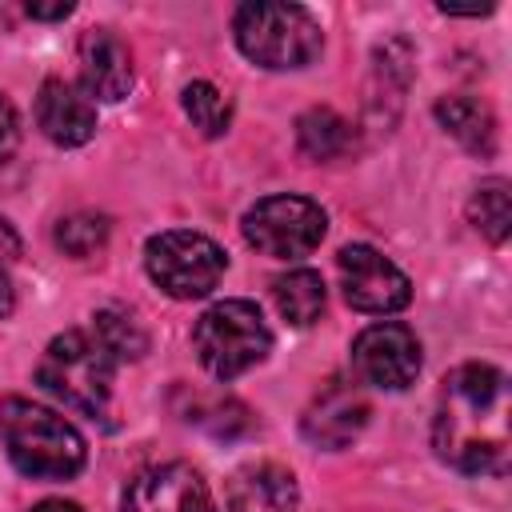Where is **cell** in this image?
<instances>
[{"label": "cell", "instance_id": "cell-1", "mask_svg": "<svg viewBox=\"0 0 512 512\" xmlns=\"http://www.w3.org/2000/svg\"><path fill=\"white\" fill-rule=\"evenodd\" d=\"M504 408V372L492 364H460L440 392L432 420V448L444 464L468 476H500L508 468V444L484 440L480 420Z\"/></svg>", "mask_w": 512, "mask_h": 512}, {"label": "cell", "instance_id": "cell-2", "mask_svg": "<svg viewBox=\"0 0 512 512\" xmlns=\"http://www.w3.org/2000/svg\"><path fill=\"white\" fill-rule=\"evenodd\" d=\"M0 440L8 460L32 480H68L84 468V436L44 404L24 396L0 400Z\"/></svg>", "mask_w": 512, "mask_h": 512}, {"label": "cell", "instance_id": "cell-3", "mask_svg": "<svg viewBox=\"0 0 512 512\" xmlns=\"http://www.w3.org/2000/svg\"><path fill=\"white\" fill-rule=\"evenodd\" d=\"M116 364L120 360L96 340L92 328L88 332L72 328V332L52 336V344L44 348V356L36 364V380L68 408H76L92 420H108Z\"/></svg>", "mask_w": 512, "mask_h": 512}, {"label": "cell", "instance_id": "cell-4", "mask_svg": "<svg viewBox=\"0 0 512 512\" xmlns=\"http://www.w3.org/2000/svg\"><path fill=\"white\" fill-rule=\"evenodd\" d=\"M232 32H236L240 52L252 64L272 68V72L304 68L324 48L320 20L300 4H272V0L240 4L236 20H232Z\"/></svg>", "mask_w": 512, "mask_h": 512}, {"label": "cell", "instance_id": "cell-5", "mask_svg": "<svg viewBox=\"0 0 512 512\" xmlns=\"http://www.w3.org/2000/svg\"><path fill=\"white\" fill-rule=\"evenodd\" d=\"M192 348L216 380H236L272 352V332L252 300H220L196 320Z\"/></svg>", "mask_w": 512, "mask_h": 512}, {"label": "cell", "instance_id": "cell-6", "mask_svg": "<svg viewBox=\"0 0 512 512\" xmlns=\"http://www.w3.org/2000/svg\"><path fill=\"white\" fill-rule=\"evenodd\" d=\"M144 268L152 284L172 300H200L220 284L228 256L212 236L172 228L144 244Z\"/></svg>", "mask_w": 512, "mask_h": 512}, {"label": "cell", "instance_id": "cell-7", "mask_svg": "<svg viewBox=\"0 0 512 512\" xmlns=\"http://www.w3.org/2000/svg\"><path fill=\"white\" fill-rule=\"evenodd\" d=\"M240 228H244V240L256 252L276 256V260H300V256H308L324 240L328 216H324V208L316 200L280 192V196L256 200L244 212Z\"/></svg>", "mask_w": 512, "mask_h": 512}, {"label": "cell", "instance_id": "cell-8", "mask_svg": "<svg viewBox=\"0 0 512 512\" xmlns=\"http://www.w3.org/2000/svg\"><path fill=\"white\" fill-rule=\"evenodd\" d=\"M336 268H340L344 300L360 312L388 316V312H400L412 300L408 276L384 252H376L372 244H344L340 256H336Z\"/></svg>", "mask_w": 512, "mask_h": 512}, {"label": "cell", "instance_id": "cell-9", "mask_svg": "<svg viewBox=\"0 0 512 512\" xmlns=\"http://www.w3.org/2000/svg\"><path fill=\"white\" fill-rule=\"evenodd\" d=\"M352 368L364 384L400 392L420 376V340L408 324H396V320L372 324L352 344Z\"/></svg>", "mask_w": 512, "mask_h": 512}, {"label": "cell", "instance_id": "cell-10", "mask_svg": "<svg viewBox=\"0 0 512 512\" xmlns=\"http://www.w3.org/2000/svg\"><path fill=\"white\" fill-rule=\"evenodd\" d=\"M124 512H212V496L196 468L156 464L128 484Z\"/></svg>", "mask_w": 512, "mask_h": 512}, {"label": "cell", "instance_id": "cell-11", "mask_svg": "<svg viewBox=\"0 0 512 512\" xmlns=\"http://www.w3.org/2000/svg\"><path fill=\"white\" fill-rule=\"evenodd\" d=\"M76 60H80V84H84L88 100L116 104L128 96L132 76H136L132 52L112 28H88L76 44Z\"/></svg>", "mask_w": 512, "mask_h": 512}, {"label": "cell", "instance_id": "cell-12", "mask_svg": "<svg viewBox=\"0 0 512 512\" xmlns=\"http://www.w3.org/2000/svg\"><path fill=\"white\" fill-rule=\"evenodd\" d=\"M364 424H368V400L360 396V388L348 380H328L308 404L300 428L316 448L336 452V448H348Z\"/></svg>", "mask_w": 512, "mask_h": 512}, {"label": "cell", "instance_id": "cell-13", "mask_svg": "<svg viewBox=\"0 0 512 512\" xmlns=\"http://www.w3.org/2000/svg\"><path fill=\"white\" fill-rule=\"evenodd\" d=\"M36 124L52 144L80 148L96 136V104L84 96V88L48 76L36 92Z\"/></svg>", "mask_w": 512, "mask_h": 512}, {"label": "cell", "instance_id": "cell-14", "mask_svg": "<svg viewBox=\"0 0 512 512\" xmlns=\"http://www.w3.org/2000/svg\"><path fill=\"white\" fill-rule=\"evenodd\" d=\"M300 488L284 464H244L228 480V508L232 512H296Z\"/></svg>", "mask_w": 512, "mask_h": 512}, {"label": "cell", "instance_id": "cell-15", "mask_svg": "<svg viewBox=\"0 0 512 512\" xmlns=\"http://www.w3.org/2000/svg\"><path fill=\"white\" fill-rule=\"evenodd\" d=\"M436 120L468 152H476V156H492L496 152V116H492V108L484 100H476V96H444L436 104Z\"/></svg>", "mask_w": 512, "mask_h": 512}, {"label": "cell", "instance_id": "cell-16", "mask_svg": "<svg viewBox=\"0 0 512 512\" xmlns=\"http://www.w3.org/2000/svg\"><path fill=\"white\" fill-rule=\"evenodd\" d=\"M296 148L308 156V160H340L356 148V132L352 124L332 112V108H308L300 120H296Z\"/></svg>", "mask_w": 512, "mask_h": 512}, {"label": "cell", "instance_id": "cell-17", "mask_svg": "<svg viewBox=\"0 0 512 512\" xmlns=\"http://www.w3.org/2000/svg\"><path fill=\"white\" fill-rule=\"evenodd\" d=\"M272 300H276V308H280V316H284L288 324L304 328V324L320 320L328 292H324L320 272H312V268H292V272H284V276L272 280Z\"/></svg>", "mask_w": 512, "mask_h": 512}, {"label": "cell", "instance_id": "cell-18", "mask_svg": "<svg viewBox=\"0 0 512 512\" xmlns=\"http://www.w3.org/2000/svg\"><path fill=\"white\" fill-rule=\"evenodd\" d=\"M468 220L476 224V232L492 244H504L508 232H512V192H508V180L504 176H492L484 180L472 200H468Z\"/></svg>", "mask_w": 512, "mask_h": 512}, {"label": "cell", "instance_id": "cell-19", "mask_svg": "<svg viewBox=\"0 0 512 512\" xmlns=\"http://www.w3.org/2000/svg\"><path fill=\"white\" fill-rule=\"evenodd\" d=\"M180 104H184V116L192 120V128H200V136H208V140L224 136L228 124H232V104H228V96H224L216 84H208V80L184 84Z\"/></svg>", "mask_w": 512, "mask_h": 512}, {"label": "cell", "instance_id": "cell-20", "mask_svg": "<svg viewBox=\"0 0 512 512\" xmlns=\"http://www.w3.org/2000/svg\"><path fill=\"white\" fill-rule=\"evenodd\" d=\"M92 332H96V340H100L116 360H140V356L148 352V332H144V324H140L132 312H124V308H100V312L92 316Z\"/></svg>", "mask_w": 512, "mask_h": 512}, {"label": "cell", "instance_id": "cell-21", "mask_svg": "<svg viewBox=\"0 0 512 512\" xmlns=\"http://www.w3.org/2000/svg\"><path fill=\"white\" fill-rule=\"evenodd\" d=\"M108 232H112V224H108L104 212H72L56 224V248L64 256L84 260V256H92L108 244Z\"/></svg>", "mask_w": 512, "mask_h": 512}, {"label": "cell", "instance_id": "cell-22", "mask_svg": "<svg viewBox=\"0 0 512 512\" xmlns=\"http://www.w3.org/2000/svg\"><path fill=\"white\" fill-rule=\"evenodd\" d=\"M16 144H20V120H16L12 100H8V96H0V164L16 152Z\"/></svg>", "mask_w": 512, "mask_h": 512}, {"label": "cell", "instance_id": "cell-23", "mask_svg": "<svg viewBox=\"0 0 512 512\" xmlns=\"http://www.w3.org/2000/svg\"><path fill=\"white\" fill-rule=\"evenodd\" d=\"M20 232L0 216V264H8V260H20Z\"/></svg>", "mask_w": 512, "mask_h": 512}, {"label": "cell", "instance_id": "cell-24", "mask_svg": "<svg viewBox=\"0 0 512 512\" xmlns=\"http://www.w3.org/2000/svg\"><path fill=\"white\" fill-rule=\"evenodd\" d=\"M32 20H64V16H72V4L64 0V4H28L24 8Z\"/></svg>", "mask_w": 512, "mask_h": 512}, {"label": "cell", "instance_id": "cell-25", "mask_svg": "<svg viewBox=\"0 0 512 512\" xmlns=\"http://www.w3.org/2000/svg\"><path fill=\"white\" fill-rule=\"evenodd\" d=\"M12 308H16V292H12V280L0 272V320H4Z\"/></svg>", "mask_w": 512, "mask_h": 512}, {"label": "cell", "instance_id": "cell-26", "mask_svg": "<svg viewBox=\"0 0 512 512\" xmlns=\"http://www.w3.org/2000/svg\"><path fill=\"white\" fill-rule=\"evenodd\" d=\"M32 512H84L76 500H40Z\"/></svg>", "mask_w": 512, "mask_h": 512}]
</instances>
